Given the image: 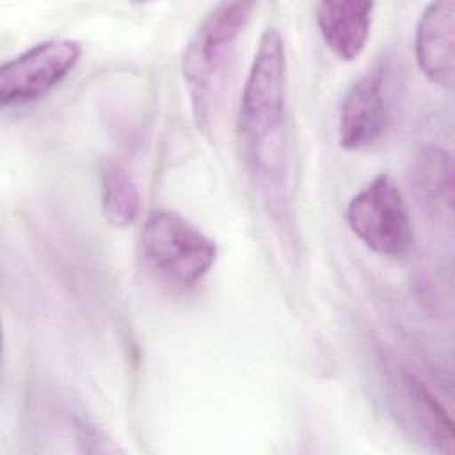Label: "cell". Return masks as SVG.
<instances>
[{"label":"cell","instance_id":"9c48e42d","mask_svg":"<svg viewBox=\"0 0 455 455\" xmlns=\"http://www.w3.org/2000/svg\"><path fill=\"white\" fill-rule=\"evenodd\" d=\"M373 2H320L316 5V25L325 46L341 60L357 59L368 41L371 28Z\"/></svg>","mask_w":455,"mask_h":455},{"label":"cell","instance_id":"52a82bcc","mask_svg":"<svg viewBox=\"0 0 455 455\" xmlns=\"http://www.w3.org/2000/svg\"><path fill=\"white\" fill-rule=\"evenodd\" d=\"M82 46L73 39H46L0 68V103L18 107L55 89L76 66Z\"/></svg>","mask_w":455,"mask_h":455},{"label":"cell","instance_id":"30bf717a","mask_svg":"<svg viewBox=\"0 0 455 455\" xmlns=\"http://www.w3.org/2000/svg\"><path fill=\"white\" fill-rule=\"evenodd\" d=\"M100 203L105 220L114 228L132 226L140 212V194L130 171L116 162L103 164L100 172Z\"/></svg>","mask_w":455,"mask_h":455},{"label":"cell","instance_id":"8fae6325","mask_svg":"<svg viewBox=\"0 0 455 455\" xmlns=\"http://www.w3.org/2000/svg\"><path fill=\"white\" fill-rule=\"evenodd\" d=\"M411 180L418 196L430 208L443 212L451 210L453 199V162L451 155L443 148H425L418 153Z\"/></svg>","mask_w":455,"mask_h":455},{"label":"cell","instance_id":"277c9868","mask_svg":"<svg viewBox=\"0 0 455 455\" xmlns=\"http://www.w3.org/2000/svg\"><path fill=\"white\" fill-rule=\"evenodd\" d=\"M347 222L350 231L380 256H405L414 243L407 204L387 174L375 176L350 199Z\"/></svg>","mask_w":455,"mask_h":455},{"label":"cell","instance_id":"8992f818","mask_svg":"<svg viewBox=\"0 0 455 455\" xmlns=\"http://www.w3.org/2000/svg\"><path fill=\"white\" fill-rule=\"evenodd\" d=\"M387 402L400 428L414 443L451 455L455 451L453 421L428 386L409 370L387 366Z\"/></svg>","mask_w":455,"mask_h":455},{"label":"cell","instance_id":"5b68a950","mask_svg":"<svg viewBox=\"0 0 455 455\" xmlns=\"http://www.w3.org/2000/svg\"><path fill=\"white\" fill-rule=\"evenodd\" d=\"M395 82L393 60L382 57L348 87L338 117V140L345 149H366L387 132L393 117Z\"/></svg>","mask_w":455,"mask_h":455},{"label":"cell","instance_id":"ba28073f","mask_svg":"<svg viewBox=\"0 0 455 455\" xmlns=\"http://www.w3.org/2000/svg\"><path fill=\"white\" fill-rule=\"evenodd\" d=\"M416 62L421 73L435 85L451 89L455 80V2L428 4L414 36Z\"/></svg>","mask_w":455,"mask_h":455},{"label":"cell","instance_id":"7a4b0ae2","mask_svg":"<svg viewBox=\"0 0 455 455\" xmlns=\"http://www.w3.org/2000/svg\"><path fill=\"white\" fill-rule=\"evenodd\" d=\"M256 4L220 2L212 7L187 43L181 75L187 87L192 117L201 132L212 128V117L222 89L229 55L245 30Z\"/></svg>","mask_w":455,"mask_h":455},{"label":"cell","instance_id":"3957f363","mask_svg":"<svg viewBox=\"0 0 455 455\" xmlns=\"http://www.w3.org/2000/svg\"><path fill=\"white\" fill-rule=\"evenodd\" d=\"M139 242L148 270L174 288L196 286L215 265L219 252L208 235L172 210L151 212Z\"/></svg>","mask_w":455,"mask_h":455},{"label":"cell","instance_id":"6da1fadb","mask_svg":"<svg viewBox=\"0 0 455 455\" xmlns=\"http://www.w3.org/2000/svg\"><path fill=\"white\" fill-rule=\"evenodd\" d=\"M286 69L284 39L275 27H267L252 55L236 114L240 142L256 172L267 164L268 153L275 156L281 151L286 112Z\"/></svg>","mask_w":455,"mask_h":455}]
</instances>
